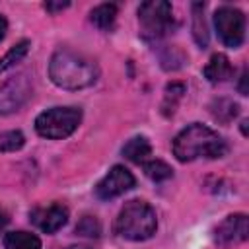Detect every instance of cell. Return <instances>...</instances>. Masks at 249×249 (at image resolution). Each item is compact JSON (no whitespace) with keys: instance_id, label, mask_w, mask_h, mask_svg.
<instances>
[{"instance_id":"cell-1","label":"cell","mask_w":249,"mask_h":249,"mask_svg":"<svg viewBox=\"0 0 249 249\" xmlns=\"http://www.w3.org/2000/svg\"><path fill=\"white\" fill-rule=\"evenodd\" d=\"M49 76L62 89H82L95 84L99 70L88 56L70 49H58L51 56Z\"/></svg>"},{"instance_id":"cell-2","label":"cell","mask_w":249,"mask_h":249,"mask_svg":"<svg viewBox=\"0 0 249 249\" xmlns=\"http://www.w3.org/2000/svg\"><path fill=\"white\" fill-rule=\"evenodd\" d=\"M228 152V146L224 142V138L200 124V123H193L187 128H183L175 140H173V156L179 161H193L198 158H222Z\"/></svg>"},{"instance_id":"cell-3","label":"cell","mask_w":249,"mask_h":249,"mask_svg":"<svg viewBox=\"0 0 249 249\" xmlns=\"http://www.w3.org/2000/svg\"><path fill=\"white\" fill-rule=\"evenodd\" d=\"M158 218L154 208L144 200H130L126 202L117 220H115V231L130 241H144L150 239L156 233Z\"/></svg>"},{"instance_id":"cell-4","label":"cell","mask_w":249,"mask_h":249,"mask_svg":"<svg viewBox=\"0 0 249 249\" xmlns=\"http://www.w3.org/2000/svg\"><path fill=\"white\" fill-rule=\"evenodd\" d=\"M82 121V111L78 107H53L43 111L35 119V130L43 138L58 140L70 136Z\"/></svg>"},{"instance_id":"cell-5","label":"cell","mask_w":249,"mask_h":249,"mask_svg":"<svg viewBox=\"0 0 249 249\" xmlns=\"http://www.w3.org/2000/svg\"><path fill=\"white\" fill-rule=\"evenodd\" d=\"M173 10L165 0H150L138 6V21L146 35L161 37L173 25Z\"/></svg>"},{"instance_id":"cell-6","label":"cell","mask_w":249,"mask_h":249,"mask_svg":"<svg viewBox=\"0 0 249 249\" xmlns=\"http://www.w3.org/2000/svg\"><path fill=\"white\" fill-rule=\"evenodd\" d=\"M214 27L226 47H239L245 39V16L241 10L222 6L214 14Z\"/></svg>"},{"instance_id":"cell-7","label":"cell","mask_w":249,"mask_h":249,"mask_svg":"<svg viewBox=\"0 0 249 249\" xmlns=\"http://www.w3.org/2000/svg\"><path fill=\"white\" fill-rule=\"evenodd\" d=\"M31 95H33V88L25 74L10 78L0 86V115H8L21 109Z\"/></svg>"},{"instance_id":"cell-8","label":"cell","mask_w":249,"mask_h":249,"mask_svg":"<svg viewBox=\"0 0 249 249\" xmlns=\"http://www.w3.org/2000/svg\"><path fill=\"white\" fill-rule=\"evenodd\" d=\"M214 243L222 249L239 245L249 237V222L245 214H230L214 228Z\"/></svg>"},{"instance_id":"cell-9","label":"cell","mask_w":249,"mask_h":249,"mask_svg":"<svg viewBox=\"0 0 249 249\" xmlns=\"http://www.w3.org/2000/svg\"><path fill=\"white\" fill-rule=\"evenodd\" d=\"M132 187H134V175L123 165H113L109 169V173L97 183L95 195L101 200H111V198L124 195Z\"/></svg>"},{"instance_id":"cell-10","label":"cell","mask_w":249,"mask_h":249,"mask_svg":"<svg viewBox=\"0 0 249 249\" xmlns=\"http://www.w3.org/2000/svg\"><path fill=\"white\" fill-rule=\"evenodd\" d=\"M29 220L45 233H54L58 231L66 220H68V210L66 206L58 204V202H53L49 206H37L29 212Z\"/></svg>"},{"instance_id":"cell-11","label":"cell","mask_w":249,"mask_h":249,"mask_svg":"<svg viewBox=\"0 0 249 249\" xmlns=\"http://www.w3.org/2000/svg\"><path fill=\"white\" fill-rule=\"evenodd\" d=\"M204 76L212 84H222V82H228L233 76V66H231V62L226 54L216 53V54L210 56L208 64L204 66Z\"/></svg>"},{"instance_id":"cell-12","label":"cell","mask_w":249,"mask_h":249,"mask_svg":"<svg viewBox=\"0 0 249 249\" xmlns=\"http://www.w3.org/2000/svg\"><path fill=\"white\" fill-rule=\"evenodd\" d=\"M150 154H152V144L146 136H132L123 146V156L134 163H144Z\"/></svg>"},{"instance_id":"cell-13","label":"cell","mask_w":249,"mask_h":249,"mask_svg":"<svg viewBox=\"0 0 249 249\" xmlns=\"http://www.w3.org/2000/svg\"><path fill=\"white\" fill-rule=\"evenodd\" d=\"M6 249H41V239L29 231H10L4 235Z\"/></svg>"},{"instance_id":"cell-14","label":"cell","mask_w":249,"mask_h":249,"mask_svg":"<svg viewBox=\"0 0 249 249\" xmlns=\"http://www.w3.org/2000/svg\"><path fill=\"white\" fill-rule=\"evenodd\" d=\"M89 19H91V23H93L97 29L107 31V29L113 27V23H115V19H117V6H115V4H99V6H95V8L91 10Z\"/></svg>"},{"instance_id":"cell-15","label":"cell","mask_w":249,"mask_h":249,"mask_svg":"<svg viewBox=\"0 0 249 249\" xmlns=\"http://www.w3.org/2000/svg\"><path fill=\"white\" fill-rule=\"evenodd\" d=\"M210 113H212V117H214L216 121H220V123H230L231 119L237 117L239 107H237V103H233L231 99L220 97V99H216V101L210 105Z\"/></svg>"},{"instance_id":"cell-16","label":"cell","mask_w":249,"mask_h":249,"mask_svg":"<svg viewBox=\"0 0 249 249\" xmlns=\"http://www.w3.org/2000/svg\"><path fill=\"white\" fill-rule=\"evenodd\" d=\"M202 12H204V4H193V37L198 43V47L208 45V29Z\"/></svg>"},{"instance_id":"cell-17","label":"cell","mask_w":249,"mask_h":249,"mask_svg":"<svg viewBox=\"0 0 249 249\" xmlns=\"http://www.w3.org/2000/svg\"><path fill=\"white\" fill-rule=\"evenodd\" d=\"M27 51H29V41H27V39L16 43V45L0 58V72H6V70H10L12 66H16V64L27 54Z\"/></svg>"},{"instance_id":"cell-18","label":"cell","mask_w":249,"mask_h":249,"mask_svg":"<svg viewBox=\"0 0 249 249\" xmlns=\"http://www.w3.org/2000/svg\"><path fill=\"white\" fill-rule=\"evenodd\" d=\"M144 173H146L152 181L160 183V181L169 179V177L173 175V169H171L165 161H161V160H150V161H144Z\"/></svg>"},{"instance_id":"cell-19","label":"cell","mask_w":249,"mask_h":249,"mask_svg":"<svg viewBox=\"0 0 249 249\" xmlns=\"http://www.w3.org/2000/svg\"><path fill=\"white\" fill-rule=\"evenodd\" d=\"M25 144V136L19 130L0 132V152H16Z\"/></svg>"},{"instance_id":"cell-20","label":"cell","mask_w":249,"mask_h":249,"mask_svg":"<svg viewBox=\"0 0 249 249\" xmlns=\"http://www.w3.org/2000/svg\"><path fill=\"white\" fill-rule=\"evenodd\" d=\"M185 93V86L183 84H171L165 88V99H163V113L165 115H173L177 101L183 97Z\"/></svg>"},{"instance_id":"cell-21","label":"cell","mask_w":249,"mask_h":249,"mask_svg":"<svg viewBox=\"0 0 249 249\" xmlns=\"http://www.w3.org/2000/svg\"><path fill=\"white\" fill-rule=\"evenodd\" d=\"M76 231L80 235H88V237H97L99 235V224L95 218L91 216H84L82 222L76 226Z\"/></svg>"},{"instance_id":"cell-22","label":"cell","mask_w":249,"mask_h":249,"mask_svg":"<svg viewBox=\"0 0 249 249\" xmlns=\"http://www.w3.org/2000/svg\"><path fill=\"white\" fill-rule=\"evenodd\" d=\"M64 8H68V2H47L45 4V10H49V12H58Z\"/></svg>"},{"instance_id":"cell-23","label":"cell","mask_w":249,"mask_h":249,"mask_svg":"<svg viewBox=\"0 0 249 249\" xmlns=\"http://www.w3.org/2000/svg\"><path fill=\"white\" fill-rule=\"evenodd\" d=\"M245 82H247V70H243V74H241V82H239V91H241V95H247Z\"/></svg>"},{"instance_id":"cell-24","label":"cell","mask_w":249,"mask_h":249,"mask_svg":"<svg viewBox=\"0 0 249 249\" xmlns=\"http://www.w3.org/2000/svg\"><path fill=\"white\" fill-rule=\"evenodd\" d=\"M6 29H8V21H6V18H4V16H0V41L4 39Z\"/></svg>"},{"instance_id":"cell-25","label":"cell","mask_w":249,"mask_h":249,"mask_svg":"<svg viewBox=\"0 0 249 249\" xmlns=\"http://www.w3.org/2000/svg\"><path fill=\"white\" fill-rule=\"evenodd\" d=\"M6 222H8V218H6V214H4L2 210H0V230H2L4 226H6Z\"/></svg>"},{"instance_id":"cell-26","label":"cell","mask_w":249,"mask_h":249,"mask_svg":"<svg viewBox=\"0 0 249 249\" xmlns=\"http://www.w3.org/2000/svg\"><path fill=\"white\" fill-rule=\"evenodd\" d=\"M66 249H93V247H89V245H70Z\"/></svg>"}]
</instances>
